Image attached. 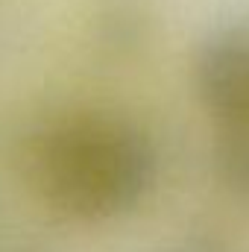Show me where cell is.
<instances>
[{
  "label": "cell",
  "mask_w": 249,
  "mask_h": 252,
  "mask_svg": "<svg viewBox=\"0 0 249 252\" xmlns=\"http://www.w3.org/2000/svg\"><path fill=\"white\" fill-rule=\"evenodd\" d=\"M158 147L124 115H73L35 147L38 196L67 220L106 223L135 211L158 182Z\"/></svg>",
  "instance_id": "obj_1"
},
{
  "label": "cell",
  "mask_w": 249,
  "mask_h": 252,
  "mask_svg": "<svg viewBox=\"0 0 249 252\" xmlns=\"http://www.w3.org/2000/svg\"><path fill=\"white\" fill-rule=\"evenodd\" d=\"M202 109L220 126L249 124V24L214 32L193 64Z\"/></svg>",
  "instance_id": "obj_2"
},
{
  "label": "cell",
  "mask_w": 249,
  "mask_h": 252,
  "mask_svg": "<svg viewBox=\"0 0 249 252\" xmlns=\"http://www.w3.org/2000/svg\"><path fill=\"white\" fill-rule=\"evenodd\" d=\"M214 170L229 193L249 202V124L220 126L214 144Z\"/></svg>",
  "instance_id": "obj_3"
},
{
  "label": "cell",
  "mask_w": 249,
  "mask_h": 252,
  "mask_svg": "<svg viewBox=\"0 0 249 252\" xmlns=\"http://www.w3.org/2000/svg\"><path fill=\"white\" fill-rule=\"evenodd\" d=\"M173 252H238V250L229 241L217 238V235H190Z\"/></svg>",
  "instance_id": "obj_4"
}]
</instances>
